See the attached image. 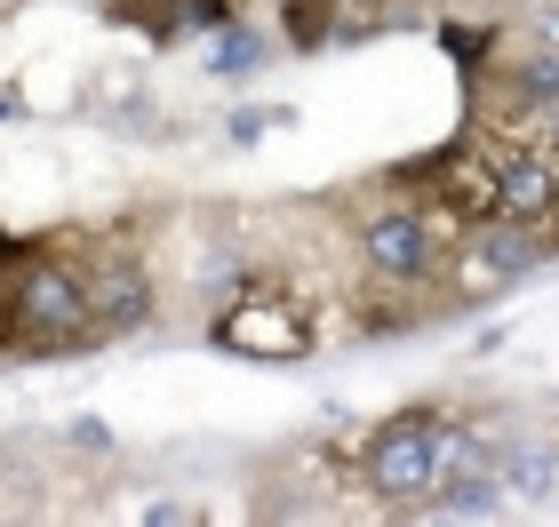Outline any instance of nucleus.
<instances>
[{"label": "nucleus", "mask_w": 559, "mask_h": 527, "mask_svg": "<svg viewBox=\"0 0 559 527\" xmlns=\"http://www.w3.org/2000/svg\"><path fill=\"white\" fill-rule=\"evenodd\" d=\"M464 456V432L440 416H392L384 432L368 440V488L384 495V504H424L431 488L448 480V464Z\"/></svg>", "instance_id": "1"}, {"label": "nucleus", "mask_w": 559, "mask_h": 527, "mask_svg": "<svg viewBox=\"0 0 559 527\" xmlns=\"http://www.w3.org/2000/svg\"><path fill=\"white\" fill-rule=\"evenodd\" d=\"M216 344L224 351H240V360H304L312 351V312L296 304V296H240V304H224L216 312Z\"/></svg>", "instance_id": "2"}, {"label": "nucleus", "mask_w": 559, "mask_h": 527, "mask_svg": "<svg viewBox=\"0 0 559 527\" xmlns=\"http://www.w3.org/2000/svg\"><path fill=\"white\" fill-rule=\"evenodd\" d=\"M360 256H368L376 280H431V272L448 264V248H440V224L424 208H384L360 232Z\"/></svg>", "instance_id": "3"}, {"label": "nucleus", "mask_w": 559, "mask_h": 527, "mask_svg": "<svg viewBox=\"0 0 559 527\" xmlns=\"http://www.w3.org/2000/svg\"><path fill=\"white\" fill-rule=\"evenodd\" d=\"M496 224H512L527 240H559V144H536V153L503 160V192H496Z\"/></svg>", "instance_id": "4"}, {"label": "nucleus", "mask_w": 559, "mask_h": 527, "mask_svg": "<svg viewBox=\"0 0 559 527\" xmlns=\"http://www.w3.org/2000/svg\"><path fill=\"white\" fill-rule=\"evenodd\" d=\"M431 184V208H440L448 224H496V192H503V160H488L479 144H448L440 160L424 168Z\"/></svg>", "instance_id": "5"}, {"label": "nucleus", "mask_w": 559, "mask_h": 527, "mask_svg": "<svg viewBox=\"0 0 559 527\" xmlns=\"http://www.w3.org/2000/svg\"><path fill=\"white\" fill-rule=\"evenodd\" d=\"M431 495H440V504H431L440 519H496V512H503V495H512V488H503V471L472 464V471H448V480L431 488Z\"/></svg>", "instance_id": "6"}, {"label": "nucleus", "mask_w": 559, "mask_h": 527, "mask_svg": "<svg viewBox=\"0 0 559 527\" xmlns=\"http://www.w3.org/2000/svg\"><path fill=\"white\" fill-rule=\"evenodd\" d=\"M264 64V40L248 33V24H209V72H224V81H240V72H257Z\"/></svg>", "instance_id": "7"}, {"label": "nucleus", "mask_w": 559, "mask_h": 527, "mask_svg": "<svg viewBox=\"0 0 559 527\" xmlns=\"http://www.w3.org/2000/svg\"><path fill=\"white\" fill-rule=\"evenodd\" d=\"M520 88L527 96H559V48H527L520 57Z\"/></svg>", "instance_id": "8"}]
</instances>
